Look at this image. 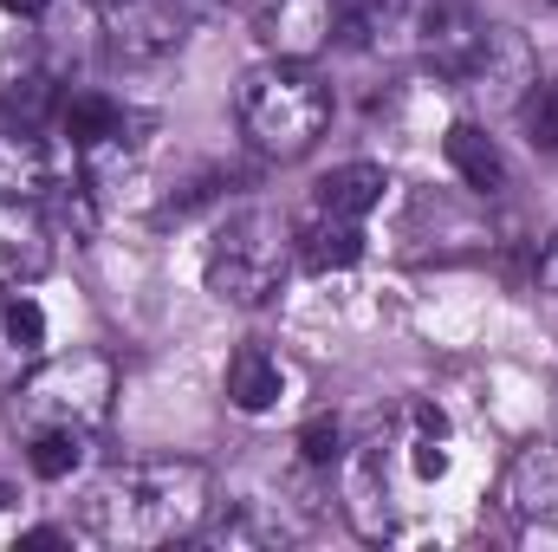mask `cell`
Here are the masks:
<instances>
[{
  "mask_svg": "<svg viewBox=\"0 0 558 552\" xmlns=\"http://www.w3.org/2000/svg\"><path fill=\"white\" fill-rule=\"evenodd\" d=\"M539 286H546V292H558V235L539 248Z\"/></svg>",
  "mask_w": 558,
  "mask_h": 552,
  "instance_id": "23",
  "label": "cell"
},
{
  "mask_svg": "<svg viewBox=\"0 0 558 552\" xmlns=\"http://www.w3.org/2000/svg\"><path fill=\"white\" fill-rule=\"evenodd\" d=\"M189 26H195V20H189L175 0H111V7H105V39H111V52L131 59V65H149V59L175 52V46L189 39Z\"/></svg>",
  "mask_w": 558,
  "mask_h": 552,
  "instance_id": "6",
  "label": "cell"
},
{
  "mask_svg": "<svg viewBox=\"0 0 558 552\" xmlns=\"http://www.w3.org/2000/svg\"><path fill=\"white\" fill-rule=\"evenodd\" d=\"M500 501H507V514H520V520H533V514H558V448L553 442L513 455Z\"/></svg>",
  "mask_w": 558,
  "mask_h": 552,
  "instance_id": "13",
  "label": "cell"
},
{
  "mask_svg": "<svg viewBox=\"0 0 558 552\" xmlns=\"http://www.w3.org/2000/svg\"><path fill=\"white\" fill-rule=\"evenodd\" d=\"M292 254H299L312 274L357 267V254H364V228H357V221H344V215H318V208H312V221L292 235Z\"/></svg>",
  "mask_w": 558,
  "mask_h": 552,
  "instance_id": "14",
  "label": "cell"
},
{
  "mask_svg": "<svg viewBox=\"0 0 558 552\" xmlns=\"http://www.w3.org/2000/svg\"><path fill=\"white\" fill-rule=\"evenodd\" d=\"M208 520V468L202 461H131L85 488L78 533L98 547H169L202 533Z\"/></svg>",
  "mask_w": 558,
  "mask_h": 552,
  "instance_id": "1",
  "label": "cell"
},
{
  "mask_svg": "<svg viewBox=\"0 0 558 552\" xmlns=\"http://www.w3.org/2000/svg\"><path fill=\"white\" fill-rule=\"evenodd\" d=\"M286 267H292V228L267 208H247L208 241L202 279H208V292L221 305H267L279 292V279H286Z\"/></svg>",
  "mask_w": 558,
  "mask_h": 552,
  "instance_id": "4",
  "label": "cell"
},
{
  "mask_svg": "<svg viewBox=\"0 0 558 552\" xmlns=\"http://www.w3.org/2000/svg\"><path fill=\"white\" fill-rule=\"evenodd\" d=\"M441 149H448V163H454V176L468 189H481V195H500L507 189V156H500V143L487 137L481 124H454Z\"/></svg>",
  "mask_w": 558,
  "mask_h": 552,
  "instance_id": "16",
  "label": "cell"
},
{
  "mask_svg": "<svg viewBox=\"0 0 558 552\" xmlns=\"http://www.w3.org/2000/svg\"><path fill=\"white\" fill-rule=\"evenodd\" d=\"M59 131L72 149H92V143H105L118 124H124V105L118 98H105V92H72V98H59Z\"/></svg>",
  "mask_w": 558,
  "mask_h": 552,
  "instance_id": "18",
  "label": "cell"
},
{
  "mask_svg": "<svg viewBox=\"0 0 558 552\" xmlns=\"http://www.w3.org/2000/svg\"><path fill=\"white\" fill-rule=\"evenodd\" d=\"M390 176L377 163H344L331 176H318V215H344V221H364L377 202H384Z\"/></svg>",
  "mask_w": 558,
  "mask_h": 552,
  "instance_id": "15",
  "label": "cell"
},
{
  "mask_svg": "<svg viewBox=\"0 0 558 552\" xmlns=\"http://www.w3.org/2000/svg\"><path fill=\"white\" fill-rule=\"evenodd\" d=\"M274 59H312L331 46V0H241Z\"/></svg>",
  "mask_w": 558,
  "mask_h": 552,
  "instance_id": "8",
  "label": "cell"
},
{
  "mask_svg": "<svg viewBox=\"0 0 558 552\" xmlns=\"http://www.w3.org/2000/svg\"><path fill=\"white\" fill-rule=\"evenodd\" d=\"M111 397H118V371L111 358L98 351H65V358H39L20 384H13V429L33 442V435H92L105 429L111 416Z\"/></svg>",
  "mask_w": 558,
  "mask_h": 552,
  "instance_id": "3",
  "label": "cell"
},
{
  "mask_svg": "<svg viewBox=\"0 0 558 552\" xmlns=\"http://www.w3.org/2000/svg\"><path fill=\"white\" fill-rule=\"evenodd\" d=\"M85 442H92V435H65V429L33 435V475H39V481H65V475L85 461Z\"/></svg>",
  "mask_w": 558,
  "mask_h": 552,
  "instance_id": "20",
  "label": "cell"
},
{
  "mask_svg": "<svg viewBox=\"0 0 558 552\" xmlns=\"http://www.w3.org/2000/svg\"><path fill=\"white\" fill-rule=\"evenodd\" d=\"M98 7H111V0H98Z\"/></svg>",
  "mask_w": 558,
  "mask_h": 552,
  "instance_id": "26",
  "label": "cell"
},
{
  "mask_svg": "<svg viewBox=\"0 0 558 552\" xmlns=\"http://www.w3.org/2000/svg\"><path fill=\"white\" fill-rule=\"evenodd\" d=\"M39 358H46V312L26 292H7L0 299V384L13 391Z\"/></svg>",
  "mask_w": 558,
  "mask_h": 552,
  "instance_id": "12",
  "label": "cell"
},
{
  "mask_svg": "<svg viewBox=\"0 0 558 552\" xmlns=\"http://www.w3.org/2000/svg\"><path fill=\"white\" fill-rule=\"evenodd\" d=\"M241 131L267 156H305L331 124V85L305 59H267L241 79Z\"/></svg>",
  "mask_w": 558,
  "mask_h": 552,
  "instance_id": "2",
  "label": "cell"
},
{
  "mask_svg": "<svg viewBox=\"0 0 558 552\" xmlns=\"http://www.w3.org/2000/svg\"><path fill=\"white\" fill-rule=\"evenodd\" d=\"M59 79L46 72V59L33 52V46H13L7 59H0V118L7 124H46L52 111H59Z\"/></svg>",
  "mask_w": 558,
  "mask_h": 552,
  "instance_id": "10",
  "label": "cell"
},
{
  "mask_svg": "<svg viewBox=\"0 0 558 552\" xmlns=\"http://www.w3.org/2000/svg\"><path fill=\"white\" fill-rule=\"evenodd\" d=\"M0 7H7V13H20V20H39L52 0H0Z\"/></svg>",
  "mask_w": 558,
  "mask_h": 552,
  "instance_id": "24",
  "label": "cell"
},
{
  "mask_svg": "<svg viewBox=\"0 0 558 552\" xmlns=\"http://www.w3.org/2000/svg\"><path fill=\"white\" fill-rule=\"evenodd\" d=\"M279 391H286V377H279V364L260 351V345H247V351H234V364H228V404L241 416H267L279 404Z\"/></svg>",
  "mask_w": 558,
  "mask_h": 552,
  "instance_id": "17",
  "label": "cell"
},
{
  "mask_svg": "<svg viewBox=\"0 0 558 552\" xmlns=\"http://www.w3.org/2000/svg\"><path fill=\"white\" fill-rule=\"evenodd\" d=\"M533 79H539V65H533L526 39H520L513 26H494V33H487V52H481V65H474V79H468V92H474V98H487V105H520Z\"/></svg>",
  "mask_w": 558,
  "mask_h": 552,
  "instance_id": "11",
  "label": "cell"
},
{
  "mask_svg": "<svg viewBox=\"0 0 558 552\" xmlns=\"http://www.w3.org/2000/svg\"><path fill=\"white\" fill-rule=\"evenodd\" d=\"M65 547V533H52V527H33V533H20V552H52Z\"/></svg>",
  "mask_w": 558,
  "mask_h": 552,
  "instance_id": "22",
  "label": "cell"
},
{
  "mask_svg": "<svg viewBox=\"0 0 558 552\" xmlns=\"http://www.w3.org/2000/svg\"><path fill=\"white\" fill-rule=\"evenodd\" d=\"M52 267V221L39 202L0 195V292H20Z\"/></svg>",
  "mask_w": 558,
  "mask_h": 552,
  "instance_id": "9",
  "label": "cell"
},
{
  "mask_svg": "<svg viewBox=\"0 0 558 552\" xmlns=\"http://www.w3.org/2000/svg\"><path fill=\"white\" fill-rule=\"evenodd\" d=\"M72 143H52L39 124H7L0 118V195L7 202H52L72 169Z\"/></svg>",
  "mask_w": 558,
  "mask_h": 552,
  "instance_id": "5",
  "label": "cell"
},
{
  "mask_svg": "<svg viewBox=\"0 0 558 552\" xmlns=\"http://www.w3.org/2000/svg\"><path fill=\"white\" fill-rule=\"evenodd\" d=\"M175 7H182V13H189V20H208V13H215V7H221V0H175Z\"/></svg>",
  "mask_w": 558,
  "mask_h": 552,
  "instance_id": "25",
  "label": "cell"
},
{
  "mask_svg": "<svg viewBox=\"0 0 558 552\" xmlns=\"http://www.w3.org/2000/svg\"><path fill=\"white\" fill-rule=\"evenodd\" d=\"M487 20L474 13V7H461V0H435L428 13H422V59L448 79V85H468L474 79V65H481V52H487Z\"/></svg>",
  "mask_w": 558,
  "mask_h": 552,
  "instance_id": "7",
  "label": "cell"
},
{
  "mask_svg": "<svg viewBox=\"0 0 558 552\" xmlns=\"http://www.w3.org/2000/svg\"><path fill=\"white\" fill-rule=\"evenodd\" d=\"M338 448H344V429H338V416H312L305 429H299V455L305 461H338Z\"/></svg>",
  "mask_w": 558,
  "mask_h": 552,
  "instance_id": "21",
  "label": "cell"
},
{
  "mask_svg": "<svg viewBox=\"0 0 558 552\" xmlns=\"http://www.w3.org/2000/svg\"><path fill=\"white\" fill-rule=\"evenodd\" d=\"M513 111H520V124H526L533 149H546V156H553V149H558V85H553V79H533V85H526V98H520Z\"/></svg>",
  "mask_w": 558,
  "mask_h": 552,
  "instance_id": "19",
  "label": "cell"
},
{
  "mask_svg": "<svg viewBox=\"0 0 558 552\" xmlns=\"http://www.w3.org/2000/svg\"><path fill=\"white\" fill-rule=\"evenodd\" d=\"M553 7H558V0H553Z\"/></svg>",
  "mask_w": 558,
  "mask_h": 552,
  "instance_id": "27",
  "label": "cell"
}]
</instances>
